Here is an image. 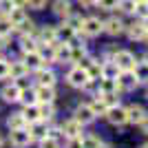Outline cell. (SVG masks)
<instances>
[{"label":"cell","mask_w":148,"mask_h":148,"mask_svg":"<svg viewBox=\"0 0 148 148\" xmlns=\"http://www.w3.org/2000/svg\"><path fill=\"white\" fill-rule=\"evenodd\" d=\"M108 122L113 124V126H124V124H128V113H126V108H122V106H111L108 111H106L104 115Z\"/></svg>","instance_id":"cell-1"},{"label":"cell","mask_w":148,"mask_h":148,"mask_svg":"<svg viewBox=\"0 0 148 148\" xmlns=\"http://www.w3.org/2000/svg\"><path fill=\"white\" fill-rule=\"evenodd\" d=\"M139 84L135 71H122L117 75V91H133V88Z\"/></svg>","instance_id":"cell-2"},{"label":"cell","mask_w":148,"mask_h":148,"mask_svg":"<svg viewBox=\"0 0 148 148\" xmlns=\"http://www.w3.org/2000/svg\"><path fill=\"white\" fill-rule=\"evenodd\" d=\"M91 80L88 77V73L84 71V69H80V66H75V69H71L69 71V75H66V82L71 84V86H75V88H84V84Z\"/></svg>","instance_id":"cell-3"},{"label":"cell","mask_w":148,"mask_h":148,"mask_svg":"<svg viewBox=\"0 0 148 148\" xmlns=\"http://www.w3.org/2000/svg\"><path fill=\"white\" fill-rule=\"evenodd\" d=\"M113 60H115V64L119 66V71H133V69H135V64H137V62H135V56H133L130 51H117Z\"/></svg>","instance_id":"cell-4"},{"label":"cell","mask_w":148,"mask_h":148,"mask_svg":"<svg viewBox=\"0 0 148 148\" xmlns=\"http://www.w3.org/2000/svg\"><path fill=\"white\" fill-rule=\"evenodd\" d=\"M31 144V135H29V130L27 128H16L11 130V146L16 148H25Z\"/></svg>","instance_id":"cell-5"},{"label":"cell","mask_w":148,"mask_h":148,"mask_svg":"<svg viewBox=\"0 0 148 148\" xmlns=\"http://www.w3.org/2000/svg\"><path fill=\"white\" fill-rule=\"evenodd\" d=\"M97 117L95 113H93V108H91V104H80L77 108H75V119L84 126V124H91L93 119Z\"/></svg>","instance_id":"cell-6"},{"label":"cell","mask_w":148,"mask_h":148,"mask_svg":"<svg viewBox=\"0 0 148 148\" xmlns=\"http://www.w3.org/2000/svg\"><path fill=\"white\" fill-rule=\"evenodd\" d=\"M84 33L86 36H99L102 31H104V22L99 18H84Z\"/></svg>","instance_id":"cell-7"},{"label":"cell","mask_w":148,"mask_h":148,"mask_svg":"<svg viewBox=\"0 0 148 148\" xmlns=\"http://www.w3.org/2000/svg\"><path fill=\"white\" fill-rule=\"evenodd\" d=\"M62 133L69 137V139H75V137H80L82 135V124L77 122V119H69V122L62 124Z\"/></svg>","instance_id":"cell-8"},{"label":"cell","mask_w":148,"mask_h":148,"mask_svg":"<svg viewBox=\"0 0 148 148\" xmlns=\"http://www.w3.org/2000/svg\"><path fill=\"white\" fill-rule=\"evenodd\" d=\"M20 91L22 88L18 86V84H7V86H2V91H0V97L5 99V102H20Z\"/></svg>","instance_id":"cell-9"},{"label":"cell","mask_w":148,"mask_h":148,"mask_svg":"<svg viewBox=\"0 0 148 148\" xmlns=\"http://www.w3.org/2000/svg\"><path fill=\"white\" fill-rule=\"evenodd\" d=\"M126 113H128V122L130 124H142L144 119H146V111H144V106H139V104L128 106Z\"/></svg>","instance_id":"cell-10"},{"label":"cell","mask_w":148,"mask_h":148,"mask_svg":"<svg viewBox=\"0 0 148 148\" xmlns=\"http://www.w3.org/2000/svg\"><path fill=\"white\" fill-rule=\"evenodd\" d=\"M29 135H31V139H44V137L49 135V128H47V124L42 119H38V122H31Z\"/></svg>","instance_id":"cell-11"},{"label":"cell","mask_w":148,"mask_h":148,"mask_svg":"<svg viewBox=\"0 0 148 148\" xmlns=\"http://www.w3.org/2000/svg\"><path fill=\"white\" fill-rule=\"evenodd\" d=\"M104 31L108 33V36H119V33L124 31V22L119 18H108L104 22Z\"/></svg>","instance_id":"cell-12"},{"label":"cell","mask_w":148,"mask_h":148,"mask_svg":"<svg viewBox=\"0 0 148 148\" xmlns=\"http://www.w3.org/2000/svg\"><path fill=\"white\" fill-rule=\"evenodd\" d=\"M53 13L60 16V18H69L71 16V2L69 0H53Z\"/></svg>","instance_id":"cell-13"},{"label":"cell","mask_w":148,"mask_h":148,"mask_svg":"<svg viewBox=\"0 0 148 148\" xmlns=\"http://www.w3.org/2000/svg\"><path fill=\"white\" fill-rule=\"evenodd\" d=\"M36 97L38 102H53L56 99V91H53V86H40L36 88Z\"/></svg>","instance_id":"cell-14"},{"label":"cell","mask_w":148,"mask_h":148,"mask_svg":"<svg viewBox=\"0 0 148 148\" xmlns=\"http://www.w3.org/2000/svg\"><path fill=\"white\" fill-rule=\"evenodd\" d=\"M7 18H9V22H11L13 27H18V25H22V22L27 20V13H25L22 7H13L11 11L7 13Z\"/></svg>","instance_id":"cell-15"},{"label":"cell","mask_w":148,"mask_h":148,"mask_svg":"<svg viewBox=\"0 0 148 148\" xmlns=\"http://www.w3.org/2000/svg\"><path fill=\"white\" fill-rule=\"evenodd\" d=\"M38 82H40L42 86H53V84H56V73H53L51 69H40V71H38Z\"/></svg>","instance_id":"cell-16"},{"label":"cell","mask_w":148,"mask_h":148,"mask_svg":"<svg viewBox=\"0 0 148 148\" xmlns=\"http://www.w3.org/2000/svg\"><path fill=\"white\" fill-rule=\"evenodd\" d=\"M75 38V31L71 29L69 25L64 27H56V40H60V42H71Z\"/></svg>","instance_id":"cell-17"},{"label":"cell","mask_w":148,"mask_h":148,"mask_svg":"<svg viewBox=\"0 0 148 148\" xmlns=\"http://www.w3.org/2000/svg\"><path fill=\"white\" fill-rule=\"evenodd\" d=\"M119 73H122V71H119V66L115 64V60H106L104 64H102V77H117Z\"/></svg>","instance_id":"cell-18"},{"label":"cell","mask_w":148,"mask_h":148,"mask_svg":"<svg viewBox=\"0 0 148 148\" xmlns=\"http://www.w3.org/2000/svg\"><path fill=\"white\" fill-rule=\"evenodd\" d=\"M126 33H128L130 40H144L146 38V29H144L142 22H137V25H130L126 27Z\"/></svg>","instance_id":"cell-19"},{"label":"cell","mask_w":148,"mask_h":148,"mask_svg":"<svg viewBox=\"0 0 148 148\" xmlns=\"http://www.w3.org/2000/svg\"><path fill=\"white\" fill-rule=\"evenodd\" d=\"M25 73H29V66H27L25 62H13V64H9V75H11V80H18V77H22Z\"/></svg>","instance_id":"cell-20"},{"label":"cell","mask_w":148,"mask_h":148,"mask_svg":"<svg viewBox=\"0 0 148 148\" xmlns=\"http://www.w3.org/2000/svg\"><path fill=\"white\" fill-rule=\"evenodd\" d=\"M42 56H40V51H33V53H25V64L29 69H40L42 66Z\"/></svg>","instance_id":"cell-21"},{"label":"cell","mask_w":148,"mask_h":148,"mask_svg":"<svg viewBox=\"0 0 148 148\" xmlns=\"http://www.w3.org/2000/svg\"><path fill=\"white\" fill-rule=\"evenodd\" d=\"M38 113H40V119H51L53 117V102H38Z\"/></svg>","instance_id":"cell-22"},{"label":"cell","mask_w":148,"mask_h":148,"mask_svg":"<svg viewBox=\"0 0 148 148\" xmlns=\"http://www.w3.org/2000/svg\"><path fill=\"white\" fill-rule=\"evenodd\" d=\"M66 25L71 27L75 33H82V29H84V18L77 16V13H71V16L66 18Z\"/></svg>","instance_id":"cell-23"},{"label":"cell","mask_w":148,"mask_h":148,"mask_svg":"<svg viewBox=\"0 0 148 148\" xmlns=\"http://www.w3.org/2000/svg\"><path fill=\"white\" fill-rule=\"evenodd\" d=\"M20 49L25 51V53H33V51H38V42L33 36H22V40H20Z\"/></svg>","instance_id":"cell-24"},{"label":"cell","mask_w":148,"mask_h":148,"mask_svg":"<svg viewBox=\"0 0 148 148\" xmlns=\"http://www.w3.org/2000/svg\"><path fill=\"white\" fill-rule=\"evenodd\" d=\"M25 124H27V119H25V115L22 113H13L11 117L7 119V126L11 130H16V128H25Z\"/></svg>","instance_id":"cell-25"},{"label":"cell","mask_w":148,"mask_h":148,"mask_svg":"<svg viewBox=\"0 0 148 148\" xmlns=\"http://www.w3.org/2000/svg\"><path fill=\"white\" fill-rule=\"evenodd\" d=\"M40 40H42L44 44H53V42H58L56 40V27H44L42 31H40Z\"/></svg>","instance_id":"cell-26"},{"label":"cell","mask_w":148,"mask_h":148,"mask_svg":"<svg viewBox=\"0 0 148 148\" xmlns=\"http://www.w3.org/2000/svg\"><path fill=\"white\" fill-rule=\"evenodd\" d=\"M22 115H25L27 122H38V119H40V113H38V104H29V106H25Z\"/></svg>","instance_id":"cell-27"},{"label":"cell","mask_w":148,"mask_h":148,"mask_svg":"<svg viewBox=\"0 0 148 148\" xmlns=\"http://www.w3.org/2000/svg\"><path fill=\"white\" fill-rule=\"evenodd\" d=\"M20 102H25V106H29V104H38L36 91H31V88H22V91H20Z\"/></svg>","instance_id":"cell-28"},{"label":"cell","mask_w":148,"mask_h":148,"mask_svg":"<svg viewBox=\"0 0 148 148\" xmlns=\"http://www.w3.org/2000/svg\"><path fill=\"white\" fill-rule=\"evenodd\" d=\"M133 71H135V75H137L139 82H148V64L146 62H137Z\"/></svg>","instance_id":"cell-29"},{"label":"cell","mask_w":148,"mask_h":148,"mask_svg":"<svg viewBox=\"0 0 148 148\" xmlns=\"http://www.w3.org/2000/svg\"><path fill=\"white\" fill-rule=\"evenodd\" d=\"M91 108H93L95 115H106V111H108V106H106V102L102 99V95H97V99L91 104Z\"/></svg>","instance_id":"cell-30"},{"label":"cell","mask_w":148,"mask_h":148,"mask_svg":"<svg viewBox=\"0 0 148 148\" xmlns=\"http://www.w3.org/2000/svg\"><path fill=\"white\" fill-rule=\"evenodd\" d=\"M13 29H16V27L9 22V18H7V16H2V18H0V38H7Z\"/></svg>","instance_id":"cell-31"},{"label":"cell","mask_w":148,"mask_h":148,"mask_svg":"<svg viewBox=\"0 0 148 148\" xmlns=\"http://www.w3.org/2000/svg\"><path fill=\"white\" fill-rule=\"evenodd\" d=\"M99 146H102L99 137H95V135H86V137H82V148H99Z\"/></svg>","instance_id":"cell-32"},{"label":"cell","mask_w":148,"mask_h":148,"mask_svg":"<svg viewBox=\"0 0 148 148\" xmlns=\"http://www.w3.org/2000/svg\"><path fill=\"white\" fill-rule=\"evenodd\" d=\"M86 73H88L91 80H99V77H102V64H97V62L93 60V64L86 69Z\"/></svg>","instance_id":"cell-33"},{"label":"cell","mask_w":148,"mask_h":148,"mask_svg":"<svg viewBox=\"0 0 148 148\" xmlns=\"http://www.w3.org/2000/svg\"><path fill=\"white\" fill-rule=\"evenodd\" d=\"M117 9L122 13H135V2H133V0H119Z\"/></svg>","instance_id":"cell-34"},{"label":"cell","mask_w":148,"mask_h":148,"mask_svg":"<svg viewBox=\"0 0 148 148\" xmlns=\"http://www.w3.org/2000/svg\"><path fill=\"white\" fill-rule=\"evenodd\" d=\"M86 56V51H84V47H71V62H80L82 58Z\"/></svg>","instance_id":"cell-35"},{"label":"cell","mask_w":148,"mask_h":148,"mask_svg":"<svg viewBox=\"0 0 148 148\" xmlns=\"http://www.w3.org/2000/svg\"><path fill=\"white\" fill-rule=\"evenodd\" d=\"M40 148H60V142H58L56 137L47 135L44 139H40Z\"/></svg>","instance_id":"cell-36"},{"label":"cell","mask_w":148,"mask_h":148,"mask_svg":"<svg viewBox=\"0 0 148 148\" xmlns=\"http://www.w3.org/2000/svg\"><path fill=\"white\" fill-rule=\"evenodd\" d=\"M97 5L104 9V11H111V9H117L119 0H97Z\"/></svg>","instance_id":"cell-37"},{"label":"cell","mask_w":148,"mask_h":148,"mask_svg":"<svg viewBox=\"0 0 148 148\" xmlns=\"http://www.w3.org/2000/svg\"><path fill=\"white\" fill-rule=\"evenodd\" d=\"M135 13H137V16H142V18L148 16V2H146V0H142V2H137V5H135Z\"/></svg>","instance_id":"cell-38"},{"label":"cell","mask_w":148,"mask_h":148,"mask_svg":"<svg viewBox=\"0 0 148 148\" xmlns=\"http://www.w3.org/2000/svg\"><path fill=\"white\" fill-rule=\"evenodd\" d=\"M13 7H16V5H13V0H0V13H2V16H7Z\"/></svg>","instance_id":"cell-39"},{"label":"cell","mask_w":148,"mask_h":148,"mask_svg":"<svg viewBox=\"0 0 148 148\" xmlns=\"http://www.w3.org/2000/svg\"><path fill=\"white\" fill-rule=\"evenodd\" d=\"M27 7H29V9L40 11V9H44V7H47V0H27Z\"/></svg>","instance_id":"cell-40"},{"label":"cell","mask_w":148,"mask_h":148,"mask_svg":"<svg viewBox=\"0 0 148 148\" xmlns=\"http://www.w3.org/2000/svg\"><path fill=\"white\" fill-rule=\"evenodd\" d=\"M5 77H9V62L0 60V80H5Z\"/></svg>","instance_id":"cell-41"},{"label":"cell","mask_w":148,"mask_h":148,"mask_svg":"<svg viewBox=\"0 0 148 148\" xmlns=\"http://www.w3.org/2000/svg\"><path fill=\"white\" fill-rule=\"evenodd\" d=\"M69 148H82V137H75L69 142Z\"/></svg>","instance_id":"cell-42"},{"label":"cell","mask_w":148,"mask_h":148,"mask_svg":"<svg viewBox=\"0 0 148 148\" xmlns=\"http://www.w3.org/2000/svg\"><path fill=\"white\" fill-rule=\"evenodd\" d=\"M139 126H142V128H144V133H148V115H146V119H144V122L139 124Z\"/></svg>","instance_id":"cell-43"},{"label":"cell","mask_w":148,"mask_h":148,"mask_svg":"<svg viewBox=\"0 0 148 148\" xmlns=\"http://www.w3.org/2000/svg\"><path fill=\"white\" fill-rule=\"evenodd\" d=\"M13 5L16 7H27V0H13Z\"/></svg>","instance_id":"cell-44"},{"label":"cell","mask_w":148,"mask_h":148,"mask_svg":"<svg viewBox=\"0 0 148 148\" xmlns=\"http://www.w3.org/2000/svg\"><path fill=\"white\" fill-rule=\"evenodd\" d=\"M142 25H144V29H146V33H148V16H146V18H142Z\"/></svg>","instance_id":"cell-45"},{"label":"cell","mask_w":148,"mask_h":148,"mask_svg":"<svg viewBox=\"0 0 148 148\" xmlns=\"http://www.w3.org/2000/svg\"><path fill=\"white\" fill-rule=\"evenodd\" d=\"M2 144H5V139H2V135H0V148H2Z\"/></svg>","instance_id":"cell-46"},{"label":"cell","mask_w":148,"mask_h":148,"mask_svg":"<svg viewBox=\"0 0 148 148\" xmlns=\"http://www.w3.org/2000/svg\"><path fill=\"white\" fill-rule=\"evenodd\" d=\"M144 62H146V64H148V53H146V56H144Z\"/></svg>","instance_id":"cell-47"},{"label":"cell","mask_w":148,"mask_h":148,"mask_svg":"<svg viewBox=\"0 0 148 148\" xmlns=\"http://www.w3.org/2000/svg\"><path fill=\"white\" fill-rule=\"evenodd\" d=\"M99 148H111V146H104V144H102V146H99Z\"/></svg>","instance_id":"cell-48"},{"label":"cell","mask_w":148,"mask_h":148,"mask_svg":"<svg viewBox=\"0 0 148 148\" xmlns=\"http://www.w3.org/2000/svg\"><path fill=\"white\" fill-rule=\"evenodd\" d=\"M133 2H135V5H137V2H142V0H133Z\"/></svg>","instance_id":"cell-49"},{"label":"cell","mask_w":148,"mask_h":148,"mask_svg":"<svg viewBox=\"0 0 148 148\" xmlns=\"http://www.w3.org/2000/svg\"><path fill=\"white\" fill-rule=\"evenodd\" d=\"M144 40H146V42H148V33H146V38H144Z\"/></svg>","instance_id":"cell-50"},{"label":"cell","mask_w":148,"mask_h":148,"mask_svg":"<svg viewBox=\"0 0 148 148\" xmlns=\"http://www.w3.org/2000/svg\"><path fill=\"white\" fill-rule=\"evenodd\" d=\"M142 148H148V144H146V146H142Z\"/></svg>","instance_id":"cell-51"},{"label":"cell","mask_w":148,"mask_h":148,"mask_svg":"<svg viewBox=\"0 0 148 148\" xmlns=\"http://www.w3.org/2000/svg\"><path fill=\"white\" fill-rule=\"evenodd\" d=\"M146 97H148V93H146Z\"/></svg>","instance_id":"cell-52"},{"label":"cell","mask_w":148,"mask_h":148,"mask_svg":"<svg viewBox=\"0 0 148 148\" xmlns=\"http://www.w3.org/2000/svg\"><path fill=\"white\" fill-rule=\"evenodd\" d=\"M146 2H148V0H146Z\"/></svg>","instance_id":"cell-53"}]
</instances>
